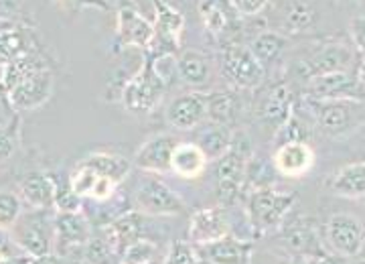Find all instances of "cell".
I'll return each instance as SVG.
<instances>
[{"mask_svg":"<svg viewBox=\"0 0 365 264\" xmlns=\"http://www.w3.org/2000/svg\"><path fill=\"white\" fill-rule=\"evenodd\" d=\"M347 264H365V256L364 258H357V256H355V258H351V263Z\"/></svg>","mask_w":365,"mask_h":264,"instance_id":"48","label":"cell"},{"mask_svg":"<svg viewBox=\"0 0 365 264\" xmlns=\"http://www.w3.org/2000/svg\"><path fill=\"white\" fill-rule=\"evenodd\" d=\"M98 179H100V175L93 171V169L78 163V167L69 175V187L81 199L91 198V191H93V187L98 183Z\"/></svg>","mask_w":365,"mask_h":264,"instance_id":"34","label":"cell"},{"mask_svg":"<svg viewBox=\"0 0 365 264\" xmlns=\"http://www.w3.org/2000/svg\"><path fill=\"white\" fill-rule=\"evenodd\" d=\"M349 35H351L353 43L357 47V51L365 57V16H355L349 25Z\"/></svg>","mask_w":365,"mask_h":264,"instance_id":"43","label":"cell"},{"mask_svg":"<svg viewBox=\"0 0 365 264\" xmlns=\"http://www.w3.org/2000/svg\"><path fill=\"white\" fill-rule=\"evenodd\" d=\"M325 242L341 258H355L365 246V225L351 213H335L325 224Z\"/></svg>","mask_w":365,"mask_h":264,"instance_id":"12","label":"cell"},{"mask_svg":"<svg viewBox=\"0 0 365 264\" xmlns=\"http://www.w3.org/2000/svg\"><path fill=\"white\" fill-rule=\"evenodd\" d=\"M134 210L144 215H181L187 205L173 187L148 173L134 187Z\"/></svg>","mask_w":365,"mask_h":264,"instance_id":"6","label":"cell"},{"mask_svg":"<svg viewBox=\"0 0 365 264\" xmlns=\"http://www.w3.org/2000/svg\"><path fill=\"white\" fill-rule=\"evenodd\" d=\"M81 165L90 167L100 177L110 179L112 183L120 185L124 179H128L132 173V161L118 155V153H106V151H93L90 155L79 161Z\"/></svg>","mask_w":365,"mask_h":264,"instance_id":"27","label":"cell"},{"mask_svg":"<svg viewBox=\"0 0 365 264\" xmlns=\"http://www.w3.org/2000/svg\"><path fill=\"white\" fill-rule=\"evenodd\" d=\"M248 49L258 59V64L268 71L280 61L282 53L287 49V37L276 31H260L256 37H252Z\"/></svg>","mask_w":365,"mask_h":264,"instance_id":"30","label":"cell"},{"mask_svg":"<svg viewBox=\"0 0 365 264\" xmlns=\"http://www.w3.org/2000/svg\"><path fill=\"white\" fill-rule=\"evenodd\" d=\"M29 256H21V258H0V264H25Z\"/></svg>","mask_w":365,"mask_h":264,"instance_id":"47","label":"cell"},{"mask_svg":"<svg viewBox=\"0 0 365 264\" xmlns=\"http://www.w3.org/2000/svg\"><path fill=\"white\" fill-rule=\"evenodd\" d=\"M47 61L45 57L41 55L39 51L35 49H29L26 47L25 51H21L16 57H13L6 66H2V76H0V81L4 86V90L9 92L11 88H14L16 83H21L23 79L35 76L41 69H47Z\"/></svg>","mask_w":365,"mask_h":264,"instance_id":"25","label":"cell"},{"mask_svg":"<svg viewBox=\"0 0 365 264\" xmlns=\"http://www.w3.org/2000/svg\"><path fill=\"white\" fill-rule=\"evenodd\" d=\"M240 110H242V100L237 96V90L207 92V122L235 128Z\"/></svg>","mask_w":365,"mask_h":264,"instance_id":"29","label":"cell"},{"mask_svg":"<svg viewBox=\"0 0 365 264\" xmlns=\"http://www.w3.org/2000/svg\"><path fill=\"white\" fill-rule=\"evenodd\" d=\"M287 244L294 252L307 254V256H311V258H317V256L321 258V256H323V252L317 250V246H321V244H319V240H317L314 228H311V225L297 224L294 228H290L287 232Z\"/></svg>","mask_w":365,"mask_h":264,"instance_id":"32","label":"cell"},{"mask_svg":"<svg viewBox=\"0 0 365 264\" xmlns=\"http://www.w3.org/2000/svg\"><path fill=\"white\" fill-rule=\"evenodd\" d=\"M158 246L155 242H150V240H138V242H134L130 248H126L124 254L120 256V264H144V263H150V260H157L155 256H157Z\"/></svg>","mask_w":365,"mask_h":264,"instance_id":"37","label":"cell"},{"mask_svg":"<svg viewBox=\"0 0 365 264\" xmlns=\"http://www.w3.org/2000/svg\"><path fill=\"white\" fill-rule=\"evenodd\" d=\"M314 151L309 143L294 141V143H284L276 146L272 155L274 171L282 177L297 179L311 171L314 167Z\"/></svg>","mask_w":365,"mask_h":264,"instance_id":"19","label":"cell"},{"mask_svg":"<svg viewBox=\"0 0 365 264\" xmlns=\"http://www.w3.org/2000/svg\"><path fill=\"white\" fill-rule=\"evenodd\" d=\"M311 25H313V9L307 2L297 0L287 14V31L300 33V31H304L307 26Z\"/></svg>","mask_w":365,"mask_h":264,"instance_id":"38","label":"cell"},{"mask_svg":"<svg viewBox=\"0 0 365 264\" xmlns=\"http://www.w3.org/2000/svg\"><path fill=\"white\" fill-rule=\"evenodd\" d=\"M361 2H365V0H361Z\"/></svg>","mask_w":365,"mask_h":264,"instance_id":"51","label":"cell"},{"mask_svg":"<svg viewBox=\"0 0 365 264\" xmlns=\"http://www.w3.org/2000/svg\"><path fill=\"white\" fill-rule=\"evenodd\" d=\"M53 90H55V78L51 69H41L35 76L23 79L14 88L9 90V102L13 106L14 112H29L37 110L51 100Z\"/></svg>","mask_w":365,"mask_h":264,"instance_id":"16","label":"cell"},{"mask_svg":"<svg viewBox=\"0 0 365 264\" xmlns=\"http://www.w3.org/2000/svg\"><path fill=\"white\" fill-rule=\"evenodd\" d=\"M59 6L76 13L79 9H100V11H110L112 4L110 0H55Z\"/></svg>","mask_w":365,"mask_h":264,"instance_id":"42","label":"cell"},{"mask_svg":"<svg viewBox=\"0 0 365 264\" xmlns=\"http://www.w3.org/2000/svg\"><path fill=\"white\" fill-rule=\"evenodd\" d=\"M179 145V138L173 134H155L148 141H144L138 146V151L134 153L132 165L136 169L144 173H153V175H167L170 171V163H173V153Z\"/></svg>","mask_w":365,"mask_h":264,"instance_id":"17","label":"cell"},{"mask_svg":"<svg viewBox=\"0 0 365 264\" xmlns=\"http://www.w3.org/2000/svg\"><path fill=\"white\" fill-rule=\"evenodd\" d=\"M227 234H230V224H227V218L223 213L222 205L197 210L189 218L187 236H189V242L195 244V246L209 244V242L220 240V238L227 236Z\"/></svg>","mask_w":365,"mask_h":264,"instance_id":"22","label":"cell"},{"mask_svg":"<svg viewBox=\"0 0 365 264\" xmlns=\"http://www.w3.org/2000/svg\"><path fill=\"white\" fill-rule=\"evenodd\" d=\"M355 66V51H351L343 43H325L317 47L314 51L304 55L297 64V73L302 81L335 73V71H347Z\"/></svg>","mask_w":365,"mask_h":264,"instance_id":"11","label":"cell"},{"mask_svg":"<svg viewBox=\"0 0 365 264\" xmlns=\"http://www.w3.org/2000/svg\"><path fill=\"white\" fill-rule=\"evenodd\" d=\"M203 264H252L254 244L235 236H223L209 244L197 246Z\"/></svg>","mask_w":365,"mask_h":264,"instance_id":"20","label":"cell"},{"mask_svg":"<svg viewBox=\"0 0 365 264\" xmlns=\"http://www.w3.org/2000/svg\"><path fill=\"white\" fill-rule=\"evenodd\" d=\"M313 264H331V263H327V260H319V263H313Z\"/></svg>","mask_w":365,"mask_h":264,"instance_id":"49","label":"cell"},{"mask_svg":"<svg viewBox=\"0 0 365 264\" xmlns=\"http://www.w3.org/2000/svg\"><path fill=\"white\" fill-rule=\"evenodd\" d=\"M21 199L31 210H55V198L59 183L49 173L35 171L25 175L19 183Z\"/></svg>","mask_w":365,"mask_h":264,"instance_id":"23","label":"cell"},{"mask_svg":"<svg viewBox=\"0 0 365 264\" xmlns=\"http://www.w3.org/2000/svg\"><path fill=\"white\" fill-rule=\"evenodd\" d=\"M83 260L88 264H120L114 250L106 242L104 236H91L86 250H83Z\"/></svg>","mask_w":365,"mask_h":264,"instance_id":"35","label":"cell"},{"mask_svg":"<svg viewBox=\"0 0 365 264\" xmlns=\"http://www.w3.org/2000/svg\"><path fill=\"white\" fill-rule=\"evenodd\" d=\"M300 98L307 100H361L365 102V86L359 81L355 69L335 71L304 81Z\"/></svg>","mask_w":365,"mask_h":264,"instance_id":"8","label":"cell"},{"mask_svg":"<svg viewBox=\"0 0 365 264\" xmlns=\"http://www.w3.org/2000/svg\"><path fill=\"white\" fill-rule=\"evenodd\" d=\"M195 131V141L193 143L199 145V148L205 153V157L209 161H217L230 151L235 132L230 126L213 124V122H207V120L203 124H199Z\"/></svg>","mask_w":365,"mask_h":264,"instance_id":"26","label":"cell"},{"mask_svg":"<svg viewBox=\"0 0 365 264\" xmlns=\"http://www.w3.org/2000/svg\"><path fill=\"white\" fill-rule=\"evenodd\" d=\"M260 88V98L256 100V120L274 136L294 112V93L287 81H274L266 88L262 83Z\"/></svg>","mask_w":365,"mask_h":264,"instance_id":"10","label":"cell"},{"mask_svg":"<svg viewBox=\"0 0 365 264\" xmlns=\"http://www.w3.org/2000/svg\"><path fill=\"white\" fill-rule=\"evenodd\" d=\"M297 196L276 189L274 185L254 187L246 198L248 222L254 236H268L284 224L287 215L294 208Z\"/></svg>","mask_w":365,"mask_h":264,"instance_id":"3","label":"cell"},{"mask_svg":"<svg viewBox=\"0 0 365 264\" xmlns=\"http://www.w3.org/2000/svg\"><path fill=\"white\" fill-rule=\"evenodd\" d=\"M160 264H203V260L199 256L195 244L177 240V242L170 244Z\"/></svg>","mask_w":365,"mask_h":264,"instance_id":"36","label":"cell"},{"mask_svg":"<svg viewBox=\"0 0 365 264\" xmlns=\"http://www.w3.org/2000/svg\"><path fill=\"white\" fill-rule=\"evenodd\" d=\"M355 73H357L359 81L365 86V57H361V61L357 64V67H355Z\"/></svg>","mask_w":365,"mask_h":264,"instance_id":"46","label":"cell"},{"mask_svg":"<svg viewBox=\"0 0 365 264\" xmlns=\"http://www.w3.org/2000/svg\"><path fill=\"white\" fill-rule=\"evenodd\" d=\"M209 158L205 157V153L199 148L197 143H181L175 148L173 153V163H170V171L175 175H179L181 179L193 181L197 177H201L205 169H207Z\"/></svg>","mask_w":365,"mask_h":264,"instance_id":"28","label":"cell"},{"mask_svg":"<svg viewBox=\"0 0 365 264\" xmlns=\"http://www.w3.org/2000/svg\"><path fill=\"white\" fill-rule=\"evenodd\" d=\"M11 232L26 256L49 254L55 242V210L23 211Z\"/></svg>","mask_w":365,"mask_h":264,"instance_id":"4","label":"cell"},{"mask_svg":"<svg viewBox=\"0 0 365 264\" xmlns=\"http://www.w3.org/2000/svg\"><path fill=\"white\" fill-rule=\"evenodd\" d=\"M215 181L220 205H235L248 187L250 163H252V141L248 134L235 131L230 151L215 161Z\"/></svg>","mask_w":365,"mask_h":264,"instance_id":"2","label":"cell"},{"mask_svg":"<svg viewBox=\"0 0 365 264\" xmlns=\"http://www.w3.org/2000/svg\"><path fill=\"white\" fill-rule=\"evenodd\" d=\"M116 43L120 49L134 47L146 53L155 43V25L153 21L140 13V9L130 2L122 0L116 9Z\"/></svg>","mask_w":365,"mask_h":264,"instance_id":"9","label":"cell"},{"mask_svg":"<svg viewBox=\"0 0 365 264\" xmlns=\"http://www.w3.org/2000/svg\"><path fill=\"white\" fill-rule=\"evenodd\" d=\"M197 13L203 21L209 37L225 43H235L234 37L242 31V16L237 14L230 0H199Z\"/></svg>","mask_w":365,"mask_h":264,"instance_id":"14","label":"cell"},{"mask_svg":"<svg viewBox=\"0 0 365 264\" xmlns=\"http://www.w3.org/2000/svg\"><path fill=\"white\" fill-rule=\"evenodd\" d=\"M144 264H160L158 260H150V263H144Z\"/></svg>","mask_w":365,"mask_h":264,"instance_id":"50","label":"cell"},{"mask_svg":"<svg viewBox=\"0 0 365 264\" xmlns=\"http://www.w3.org/2000/svg\"><path fill=\"white\" fill-rule=\"evenodd\" d=\"M23 213V199L19 193L0 189V228H13Z\"/></svg>","mask_w":365,"mask_h":264,"instance_id":"33","label":"cell"},{"mask_svg":"<svg viewBox=\"0 0 365 264\" xmlns=\"http://www.w3.org/2000/svg\"><path fill=\"white\" fill-rule=\"evenodd\" d=\"M25 264H71V260L57 256L55 252L43 254V256H29V260Z\"/></svg>","mask_w":365,"mask_h":264,"instance_id":"45","label":"cell"},{"mask_svg":"<svg viewBox=\"0 0 365 264\" xmlns=\"http://www.w3.org/2000/svg\"><path fill=\"white\" fill-rule=\"evenodd\" d=\"M19 146V120H11L0 126V165L6 163L16 153Z\"/></svg>","mask_w":365,"mask_h":264,"instance_id":"39","label":"cell"},{"mask_svg":"<svg viewBox=\"0 0 365 264\" xmlns=\"http://www.w3.org/2000/svg\"><path fill=\"white\" fill-rule=\"evenodd\" d=\"M327 187L333 196L343 199L365 198V158L343 165L327 179Z\"/></svg>","mask_w":365,"mask_h":264,"instance_id":"24","label":"cell"},{"mask_svg":"<svg viewBox=\"0 0 365 264\" xmlns=\"http://www.w3.org/2000/svg\"><path fill=\"white\" fill-rule=\"evenodd\" d=\"M155 6V43L148 51H181L182 33H185V14L173 6L169 0H153Z\"/></svg>","mask_w":365,"mask_h":264,"instance_id":"15","label":"cell"},{"mask_svg":"<svg viewBox=\"0 0 365 264\" xmlns=\"http://www.w3.org/2000/svg\"><path fill=\"white\" fill-rule=\"evenodd\" d=\"M21 256L26 254L16 244L13 232L9 228H0V258H21Z\"/></svg>","mask_w":365,"mask_h":264,"instance_id":"40","label":"cell"},{"mask_svg":"<svg viewBox=\"0 0 365 264\" xmlns=\"http://www.w3.org/2000/svg\"><path fill=\"white\" fill-rule=\"evenodd\" d=\"M179 53L170 51H146L144 57L148 61L150 73L155 76L160 88L165 92H169L175 83H179V61H177Z\"/></svg>","mask_w":365,"mask_h":264,"instance_id":"31","label":"cell"},{"mask_svg":"<svg viewBox=\"0 0 365 264\" xmlns=\"http://www.w3.org/2000/svg\"><path fill=\"white\" fill-rule=\"evenodd\" d=\"M179 61V81L191 92H207L213 81V61L207 53L199 49H185L177 55Z\"/></svg>","mask_w":365,"mask_h":264,"instance_id":"21","label":"cell"},{"mask_svg":"<svg viewBox=\"0 0 365 264\" xmlns=\"http://www.w3.org/2000/svg\"><path fill=\"white\" fill-rule=\"evenodd\" d=\"M299 108L319 131L331 138L355 134L365 126V102L361 100H307L300 98Z\"/></svg>","mask_w":365,"mask_h":264,"instance_id":"1","label":"cell"},{"mask_svg":"<svg viewBox=\"0 0 365 264\" xmlns=\"http://www.w3.org/2000/svg\"><path fill=\"white\" fill-rule=\"evenodd\" d=\"M23 6V0H0V21H14Z\"/></svg>","mask_w":365,"mask_h":264,"instance_id":"44","label":"cell"},{"mask_svg":"<svg viewBox=\"0 0 365 264\" xmlns=\"http://www.w3.org/2000/svg\"><path fill=\"white\" fill-rule=\"evenodd\" d=\"M91 238V225L83 211H55V242L53 252L73 263L76 256H83V250Z\"/></svg>","mask_w":365,"mask_h":264,"instance_id":"7","label":"cell"},{"mask_svg":"<svg viewBox=\"0 0 365 264\" xmlns=\"http://www.w3.org/2000/svg\"><path fill=\"white\" fill-rule=\"evenodd\" d=\"M163 96H165V90L150 73L148 61L144 57L140 69L124 83L122 93H120V102L132 114H148L157 108Z\"/></svg>","mask_w":365,"mask_h":264,"instance_id":"13","label":"cell"},{"mask_svg":"<svg viewBox=\"0 0 365 264\" xmlns=\"http://www.w3.org/2000/svg\"><path fill=\"white\" fill-rule=\"evenodd\" d=\"M220 71L227 83H232L235 90H254L260 88L266 79V69L258 64V59L252 55L248 45H242L240 41L225 43L220 51Z\"/></svg>","mask_w":365,"mask_h":264,"instance_id":"5","label":"cell"},{"mask_svg":"<svg viewBox=\"0 0 365 264\" xmlns=\"http://www.w3.org/2000/svg\"><path fill=\"white\" fill-rule=\"evenodd\" d=\"M207 120V92H185L167 106V122L177 131H195Z\"/></svg>","mask_w":365,"mask_h":264,"instance_id":"18","label":"cell"},{"mask_svg":"<svg viewBox=\"0 0 365 264\" xmlns=\"http://www.w3.org/2000/svg\"><path fill=\"white\" fill-rule=\"evenodd\" d=\"M230 2L242 19L258 16L268 6V0H230Z\"/></svg>","mask_w":365,"mask_h":264,"instance_id":"41","label":"cell"}]
</instances>
